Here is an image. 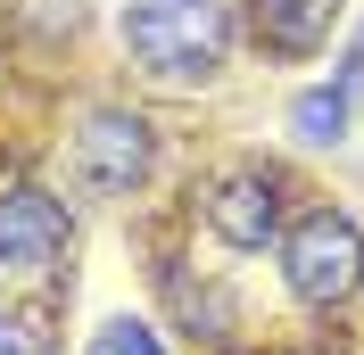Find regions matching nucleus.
Wrapping results in <instances>:
<instances>
[{
    "instance_id": "nucleus-6",
    "label": "nucleus",
    "mask_w": 364,
    "mask_h": 355,
    "mask_svg": "<svg viewBox=\"0 0 364 355\" xmlns=\"http://www.w3.org/2000/svg\"><path fill=\"white\" fill-rule=\"evenodd\" d=\"M249 25L273 58H315L340 25V0H249Z\"/></svg>"
},
{
    "instance_id": "nucleus-8",
    "label": "nucleus",
    "mask_w": 364,
    "mask_h": 355,
    "mask_svg": "<svg viewBox=\"0 0 364 355\" xmlns=\"http://www.w3.org/2000/svg\"><path fill=\"white\" fill-rule=\"evenodd\" d=\"M91 355H166V347H158V331H149V322L116 314V322H100V331H91Z\"/></svg>"
},
{
    "instance_id": "nucleus-2",
    "label": "nucleus",
    "mask_w": 364,
    "mask_h": 355,
    "mask_svg": "<svg viewBox=\"0 0 364 355\" xmlns=\"http://www.w3.org/2000/svg\"><path fill=\"white\" fill-rule=\"evenodd\" d=\"M282 273H290V297L306 306H348L364 289V231L340 207H315L298 231H282Z\"/></svg>"
},
{
    "instance_id": "nucleus-5",
    "label": "nucleus",
    "mask_w": 364,
    "mask_h": 355,
    "mask_svg": "<svg viewBox=\"0 0 364 355\" xmlns=\"http://www.w3.org/2000/svg\"><path fill=\"white\" fill-rule=\"evenodd\" d=\"M67 248V207L50 190H0V265H50Z\"/></svg>"
},
{
    "instance_id": "nucleus-10",
    "label": "nucleus",
    "mask_w": 364,
    "mask_h": 355,
    "mask_svg": "<svg viewBox=\"0 0 364 355\" xmlns=\"http://www.w3.org/2000/svg\"><path fill=\"white\" fill-rule=\"evenodd\" d=\"M356 83H364V42L348 50V75H340V91H356Z\"/></svg>"
},
{
    "instance_id": "nucleus-7",
    "label": "nucleus",
    "mask_w": 364,
    "mask_h": 355,
    "mask_svg": "<svg viewBox=\"0 0 364 355\" xmlns=\"http://www.w3.org/2000/svg\"><path fill=\"white\" fill-rule=\"evenodd\" d=\"M290 124H298V141H315V149H323V141H340V133H348V91H340V83H331V91H306V99L290 108Z\"/></svg>"
},
{
    "instance_id": "nucleus-4",
    "label": "nucleus",
    "mask_w": 364,
    "mask_h": 355,
    "mask_svg": "<svg viewBox=\"0 0 364 355\" xmlns=\"http://www.w3.org/2000/svg\"><path fill=\"white\" fill-rule=\"evenodd\" d=\"M207 223H215L224 248H265V231L282 223V190H273V174H265V165H232V174H215V190H207Z\"/></svg>"
},
{
    "instance_id": "nucleus-1",
    "label": "nucleus",
    "mask_w": 364,
    "mask_h": 355,
    "mask_svg": "<svg viewBox=\"0 0 364 355\" xmlns=\"http://www.w3.org/2000/svg\"><path fill=\"white\" fill-rule=\"evenodd\" d=\"M224 42H232L224 0H133V9H124V50H133L149 75H166V83L207 75L224 58Z\"/></svg>"
},
{
    "instance_id": "nucleus-3",
    "label": "nucleus",
    "mask_w": 364,
    "mask_h": 355,
    "mask_svg": "<svg viewBox=\"0 0 364 355\" xmlns=\"http://www.w3.org/2000/svg\"><path fill=\"white\" fill-rule=\"evenodd\" d=\"M75 157H83L91 190H133V182H149V165H158V133H149V116H133V108H91Z\"/></svg>"
},
{
    "instance_id": "nucleus-9",
    "label": "nucleus",
    "mask_w": 364,
    "mask_h": 355,
    "mask_svg": "<svg viewBox=\"0 0 364 355\" xmlns=\"http://www.w3.org/2000/svg\"><path fill=\"white\" fill-rule=\"evenodd\" d=\"M0 355H58L50 347V322L25 306H0Z\"/></svg>"
}]
</instances>
